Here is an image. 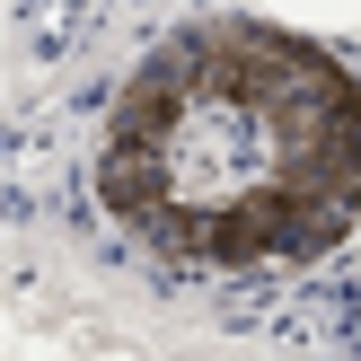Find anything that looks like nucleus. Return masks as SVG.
I'll list each match as a JSON object with an SVG mask.
<instances>
[{
  "label": "nucleus",
  "mask_w": 361,
  "mask_h": 361,
  "mask_svg": "<svg viewBox=\"0 0 361 361\" xmlns=\"http://www.w3.org/2000/svg\"><path fill=\"white\" fill-rule=\"evenodd\" d=\"M106 203L194 264H291L361 212V80L309 35H168L106 115Z\"/></svg>",
  "instance_id": "nucleus-1"
}]
</instances>
